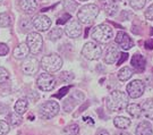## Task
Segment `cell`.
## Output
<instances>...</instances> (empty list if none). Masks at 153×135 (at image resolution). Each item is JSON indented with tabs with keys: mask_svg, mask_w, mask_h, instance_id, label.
<instances>
[{
	"mask_svg": "<svg viewBox=\"0 0 153 135\" xmlns=\"http://www.w3.org/2000/svg\"><path fill=\"white\" fill-rule=\"evenodd\" d=\"M107 108L112 113L123 111L128 104V97L126 95L125 92L121 91H112L107 98Z\"/></svg>",
	"mask_w": 153,
	"mask_h": 135,
	"instance_id": "6da1fadb",
	"label": "cell"
},
{
	"mask_svg": "<svg viewBox=\"0 0 153 135\" xmlns=\"http://www.w3.org/2000/svg\"><path fill=\"white\" fill-rule=\"evenodd\" d=\"M40 67L47 73H56L62 67V58L57 54L43 56L40 61Z\"/></svg>",
	"mask_w": 153,
	"mask_h": 135,
	"instance_id": "7a4b0ae2",
	"label": "cell"
},
{
	"mask_svg": "<svg viewBox=\"0 0 153 135\" xmlns=\"http://www.w3.org/2000/svg\"><path fill=\"white\" fill-rule=\"evenodd\" d=\"M99 15V7L94 4H88L81 7L77 13V19L81 24H91Z\"/></svg>",
	"mask_w": 153,
	"mask_h": 135,
	"instance_id": "3957f363",
	"label": "cell"
},
{
	"mask_svg": "<svg viewBox=\"0 0 153 135\" xmlns=\"http://www.w3.org/2000/svg\"><path fill=\"white\" fill-rule=\"evenodd\" d=\"M91 37L99 43H107L114 37V31L108 24H100L92 30Z\"/></svg>",
	"mask_w": 153,
	"mask_h": 135,
	"instance_id": "277c9868",
	"label": "cell"
},
{
	"mask_svg": "<svg viewBox=\"0 0 153 135\" xmlns=\"http://www.w3.org/2000/svg\"><path fill=\"white\" fill-rule=\"evenodd\" d=\"M60 110V106L57 101L50 100L42 103L39 108V116L42 119H51L58 115Z\"/></svg>",
	"mask_w": 153,
	"mask_h": 135,
	"instance_id": "5b68a950",
	"label": "cell"
},
{
	"mask_svg": "<svg viewBox=\"0 0 153 135\" xmlns=\"http://www.w3.org/2000/svg\"><path fill=\"white\" fill-rule=\"evenodd\" d=\"M26 44L32 54H38L43 47V39L38 32H30L26 38Z\"/></svg>",
	"mask_w": 153,
	"mask_h": 135,
	"instance_id": "8992f818",
	"label": "cell"
},
{
	"mask_svg": "<svg viewBox=\"0 0 153 135\" xmlns=\"http://www.w3.org/2000/svg\"><path fill=\"white\" fill-rule=\"evenodd\" d=\"M56 77L53 75H51L49 73H43V74H40L39 77L36 78V85H38L39 90L43 92H48L53 90L56 87Z\"/></svg>",
	"mask_w": 153,
	"mask_h": 135,
	"instance_id": "52a82bcc",
	"label": "cell"
},
{
	"mask_svg": "<svg viewBox=\"0 0 153 135\" xmlns=\"http://www.w3.org/2000/svg\"><path fill=\"white\" fill-rule=\"evenodd\" d=\"M82 54L88 60H98L102 56V48L95 42H88L83 47Z\"/></svg>",
	"mask_w": 153,
	"mask_h": 135,
	"instance_id": "ba28073f",
	"label": "cell"
},
{
	"mask_svg": "<svg viewBox=\"0 0 153 135\" xmlns=\"http://www.w3.org/2000/svg\"><path fill=\"white\" fill-rule=\"evenodd\" d=\"M126 90H127V94L129 97L133 99H137V98L143 95L144 90H145V85L141 80H134L127 85Z\"/></svg>",
	"mask_w": 153,
	"mask_h": 135,
	"instance_id": "9c48e42d",
	"label": "cell"
},
{
	"mask_svg": "<svg viewBox=\"0 0 153 135\" xmlns=\"http://www.w3.org/2000/svg\"><path fill=\"white\" fill-rule=\"evenodd\" d=\"M65 33L68 38L76 39L82 34V25L77 19H69V22L66 24Z\"/></svg>",
	"mask_w": 153,
	"mask_h": 135,
	"instance_id": "30bf717a",
	"label": "cell"
},
{
	"mask_svg": "<svg viewBox=\"0 0 153 135\" xmlns=\"http://www.w3.org/2000/svg\"><path fill=\"white\" fill-rule=\"evenodd\" d=\"M21 69L25 75H34L39 70V61L34 57H26L21 66Z\"/></svg>",
	"mask_w": 153,
	"mask_h": 135,
	"instance_id": "8fae6325",
	"label": "cell"
},
{
	"mask_svg": "<svg viewBox=\"0 0 153 135\" xmlns=\"http://www.w3.org/2000/svg\"><path fill=\"white\" fill-rule=\"evenodd\" d=\"M33 27L36 28L39 32H45L51 26V19L45 15H36L32 19Z\"/></svg>",
	"mask_w": 153,
	"mask_h": 135,
	"instance_id": "7c38bea8",
	"label": "cell"
},
{
	"mask_svg": "<svg viewBox=\"0 0 153 135\" xmlns=\"http://www.w3.org/2000/svg\"><path fill=\"white\" fill-rule=\"evenodd\" d=\"M116 43L118 44L120 48H123L124 50H129V49L134 45V41L129 38V35L126 32H120L117 33L116 35Z\"/></svg>",
	"mask_w": 153,
	"mask_h": 135,
	"instance_id": "4fadbf2b",
	"label": "cell"
},
{
	"mask_svg": "<svg viewBox=\"0 0 153 135\" xmlns=\"http://www.w3.org/2000/svg\"><path fill=\"white\" fill-rule=\"evenodd\" d=\"M18 7L24 14L31 15L38 9V1L36 0H19Z\"/></svg>",
	"mask_w": 153,
	"mask_h": 135,
	"instance_id": "5bb4252c",
	"label": "cell"
},
{
	"mask_svg": "<svg viewBox=\"0 0 153 135\" xmlns=\"http://www.w3.org/2000/svg\"><path fill=\"white\" fill-rule=\"evenodd\" d=\"M120 52H119V49L116 44H110L107 51H105V56H104V61L107 64H114L117 61V59L119 58Z\"/></svg>",
	"mask_w": 153,
	"mask_h": 135,
	"instance_id": "9a60e30c",
	"label": "cell"
},
{
	"mask_svg": "<svg viewBox=\"0 0 153 135\" xmlns=\"http://www.w3.org/2000/svg\"><path fill=\"white\" fill-rule=\"evenodd\" d=\"M131 64L133 66V68L136 70L137 73H142L143 70L145 69V65H146V60L143 57L142 54H136L133 56V58L131 60Z\"/></svg>",
	"mask_w": 153,
	"mask_h": 135,
	"instance_id": "2e32d148",
	"label": "cell"
},
{
	"mask_svg": "<svg viewBox=\"0 0 153 135\" xmlns=\"http://www.w3.org/2000/svg\"><path fill=\"white\" fill-rule=\"evenodd\" d=\"M28 54H30V50H28V47L26 43L18 44L16 48L14 49V51H13L14 58L18 60L25 59L26 57H28Z\"/></svg>",
	"mask_w": 153,
	"mask_h": 135,
	"instance_id": "e0dca14e",
	"label": "cell"
},
{
	"mask_svg": "<svg viewBox=\"0 0 153 135\" xmlns=\"http://www.w3.org/2000/svg\"><path fill=\"white\" fill-rule=\"evenodd\" d=\"M135 134L136 135H152L153 134L152 125L150 124L149 122H146V120L141 122L140 124L137 125Z\"/></svg>",
	"mask_w": 153,
	"mask_h": 135,
	"instance_id": "ac0fdd59",
	"label": "cell"
},
{
	"mask_svg": "<svg viewBox=\"0 0 153 135\" xmlns=\"http://www.w3.org/2000/svg\"><path fill=\"white\" fill-rule=\"evenodd\" d=\"M141 108H142V113L146 118L153 119V99H148L143 103Z\"/></svg>",
	"mask_w": 153,
	"mask_h": 135,
	"instance_id": "d6986e66",
	"label": "cell"
},
{
	"mask_svg": "<svg viewBox=\"0 0 153 135\" xmlns=\"http://www.w3.org/2000/svg\"><path fill=\"white\" fill-rule=\"evenodd\" d=\"M126 110H127V113L131 115V117H134V118H138L141 115H142V108H141V106L140 104H137V103H128L127 104V107H126Z\"/></svg>",
	"mask_w": 153,
	"mask_h": 135,
	"instance_id": "ffe728a7",
	"label": "cell"
},
{
	"mask_svg": "<svg viewBox=\"0 0 153 135\" xmlns=\"http://www.w3.org/2000/svg\"><path fill=\"white\" fill-rule=\"evenodd\" d=\"M28 107V101L25 100V99H18L14 106V110L15 113H19V115H23V113H26Z\"/></svg>",
	"mask_w": 153,
	"mask_h": 135,
	"instance_id": "44dd1931",
	"label": "cell"
},
{
	"mask_svg": "<svg viewBox=\"0 0 153 135\" xmlns=\"http://www.w3.org/2000/svg\"><path fill=\"white\" fill-rule=\"evenodd\" d=\"M114 124L117 128H120V130H126L131 126V119L126 118V117H121L118 116L114 119Z\"/></svg>",
	"mask_w": 153,
	"mask_h": 135,
	"instance_id": "7402d4cb",
	"label": "cell"
},
{
	"mask_svg": "<svg viewBox=\"0 0 153 135\" xmlns=\"http://www.w3.org/2000/svg\"><path fill=\"white\" fill-rule=\"evenodd\" d=\"M7 123L10 126H18L22 124V115L17 113H11L7 116Z\"/></svg>",
	"mask_w": 153,
	"mask_h": 135,
	"instance_id": "603a6c76",
	"label": "cell"
},
{
	"mask_svg": "<svg viewBox=\"0 0 153 135\" xmlns=\"http://www.w3.org/2000/svg\"><path fill=\"white\" fill-rule=\"evenodd\" d=\"M104 9H105V14L109 15V16H115L118 11V5L116 4L114 0L109 1L108 4H105L104 6Z\"/></svg>",
	"mask_w": 153,
	"mask_h": 135,
	"instance_id": "cb8c5ba5",
	"label": "cell"
},
{
	"mask_svg": "<svg viewBox=\"0 0 153 135\" xmlns=\"http://www.w3.org/2000/svg\"><path fill=\"white\" fill-rule=\"evenodd\" d=\"M62 28L61 27H55V28H52L49 33H48V39H49L50 41H57V40H59L61 38V35H62Z\"/></svg>",
	"mask_w": 153,
	"mask_h": 135,
	"instance_id": "d4e9b609",
	"label": "cell"
},
{
	"mask_svg": "<svg viewBox=\"0 0 153 135\" xmlns=\"http://www.w3.org/2000/svg\"><path fill=\"white\" fill-rule=\"evenodd\" d=\"M131 76H133V70L129 68V67H124V68H121L119 70V73H118V78L120 80V81H127V80H129Z\"/></svg>",
	"mask_w": 153,
	"mask_h": 135,
	"instance_id": "484cf974",
	"label": "cell"
},
{
	"mask_svg": "<svg viewBox=\"0 0 153 135\" xmlns=\"http://www.w3.org/2000/svg\"><path fill=\"white\" fill-rule=\"evenodd\" d=\"M33 27V23L31 18H23L19 22V28L22 30V32L27 33L30 32V30Z\"/></svg>",
	"mask_w": 153,
	"mask_h": 135,
	"instance_id": "4316f807",
	"label": "cell"
},
{
	"mask_svg": "<svg viewBox=\"0 0 153 135\" xmlns=\"http://www.w3.org/2000/svg\"><path fill=\"white\" fill-rule=\"evenodd\" d=\"M11 24V17L8 13L0 14V27H8Z\"/></svg>",
	"mask_w": 153,
	"mask_h": 135,
	"instance_id": "83f0119b",
	"label": "cell"
},
{
	"mask_svg": "<svg viewBox=\"0 0 153 135\" xmlns=\"http://www.w3.org/2000/svg\"><path fill=\"white\" fill-rule=\"evenodd\" d=\"M10 80V75H9V72L4 68V67H0V85L5 84L7 82H9Z\"/></svg>",
	"mask_w": 153,
	"mask_h": 135,
	"instance_id": "f1b7e54d",
	"label": "cell"
},
{
	"mask_svg": "<svg viewBox=\"0 0 153 135\" xmlns=\"http://www.w3.org/2000/svg\"><path fill=\"white\" fill-rule=\"evenodd\" d=\"M75 106H76V100H74V97L68 98L65 102H64V109H65L66 113H69V111H71V110H73V108H74Z\"/></svg>",
	"mask_w": 153,
	"mask_h": 135,
	"instance_id": "f546056e",
	"label": "cell"
},
{
	"mask_svg": "<svg viewBox=\"0 0 153 135\" xmlns=\"http://www.w3.org/2000/svg\"><path fill=\"white\" fill-rule=\"evenodd\" d=\"M79 132V126L77 124H71L65 128V133L67 135H77Z\"/></svg>",
	"mask_w": 153,
	"mask_h": 135,
	"instance_id": "4dcf8cb0",
	"label": "cell"
},
{
	"mask_svg": "<svg viewBox=\"0 0 153 135\" xmlns=\"http://www.w3.org/2000/svg\"><path fill=\"white\" fill-rule=\"evenodd\" d=\"M128 1L134 9H142L146 4V0H128Z\"/></svg>",
	"mask_w": 153,
	"mask_h": 135,
	"instance_id": "1f68e13d",
	"label": "cell"
},
{
	"mask_svg": "<svg viewBox=\"0 0 153 135\" xmlns=\"http://www.w3.org/2000/svg\"><path fill=\"white\" fill-rule=\"evenodd\" d=\"M10 131V125L6 120H0V135H6Z\"/></svg>",
	"mask_w": 153,
	"mask_h": 135,
	"instance_id": "d6a6232c",
	"label": "cell"
},
{
	"mask_svg": "<svg viewBox=\"0 0 153 135\" xmlns=\"http://www.w3.org/2000/svg\"><path fill=\"white\" fill-rule=\"evenodd\" d=\"M65 8L69 11H74L77 8V4L74 2L73 0H66L65 1Z\"/></svg>",
	"mask_w": 153,
	"mask_h": 135,
	"instance_id": "836d02e7",
	"label": "cell"
},
{
	"mask_svg": "<svg viewBox=\"0 0 153 135\" xmlns=\"http://www.w3.org/2000/svg\"><path fill=\"white\" fill-rule=\"evenodd\" d=\"M74 75L71 73H68V72H64L60 74V80L62 82H69L71 80H73Z\"/></svg>",
	"mask_w": 153,
	"mask_h": 135,
	"instance_id": "e575fe53",
	"label": "cell"
},
{
	"mask_svg": "<svg viewBox=\"0 0 153 135\" xmlns=\"http://www.w3.org/2000/svg\"><path fill=\"white\" fill-rule=\"evenodd\" d=\"M144 16H145V18L149 19V21H153V5H151L148 9L145 10Z\"/></svg>",
	"mask_w": 153,
	"mask_h": 135,
	"instance_id": "d590c367",
	"label": "cell"
},
{
	"mask_svg": "<svg viewBox=\"0 0 153 135\" xmlns=\"http://www.w3.org/2000/svg\"><path fill=\"white\" fill-rule=\"evenodd\" d=\"M9 52V48L6 43H0V56H6Z\"/></svg>",
	"mask_w": 153,
	"mask_h": 135,
	"instance_id": "8d00e7d4",
	"label": "cell"
},
{
	"mask_svg": "<svg viewBox=\"0 0 153 135\" xmlns=\"http://www.w3.org/2000/svg\"><path fill=\"white\" fill-rule=\"evenodd\" d=\"M69 91V87H62V89H60L59 90V92L56 94L55 97L56 98H58V99H61V98L64 97L65 94H67V92Z\"/></svg>",
	"mask_w": 153,
	"mask_h": 135,
	"instance_id": "74e56055",
	"label": "cell"
},
{
	"mask_svg": "<svg viewBox=\"0 0 153 135\" xmlns=\"http://www.w3.org/2000/svg\"><path fill=\"white\" fill-rule=\"evenodd\" d=\"M68 19H71V15H69V14H65V15H62V16H61L60 18L57 21V24H58V25L65 24V23L67 22Z\"/></svg>",
	"mask_w": 153,
	"mask_h": 135,
	"instance_id": "f35d334b",
	"label": "cell"
},
{
	"mask_svg": "<svg viewBox=\"0 0 153 135\" xmlns=\"http://www.w3.org/2000/svg\"><path fill=\"white\" fill-rule=\"evenodd\" d=\"M120 58H119V60L117 61V64L116 65L117 66H120L123 63H125L126 60L128 59V54H126V52H124V54H120V56H119Z\"/></svg>",
	"mask_w": 153,
	"mask_h": 135,
	"instance_id": "ab89813d",
	"label": "cell"
},
{
	"mask_svg": "<svg viewBox=\"0 0 153 135\" xmlns=\"http://www.w3.org/2000/svg\"><path fill=\"white\" fill-rule=\"evenodd\" d=\"M144 47H145V49H148V50H153V39L146 40L145 43H144Z\"/></svg>",
	"mask_w": 153,
	"mask_h": 135,
	"instance_id": "60d3db41",
	"label": "cell"
},
{
	"mask_svg": "<svg viewBox=\"0 0 153 135\" xmlns=\"http://www.w3.org/2000/svg\"><path fill=\"white\" fill-rule=\"evenodd\" d=\"M95 135H109V132L108 131L103 130V128H100V130L97 132V134Z\"/></svg>",
	"mask_w": 153,
	"mask_h": 135,
	"instance_id": "b9f144b4",
	"label": "cell"
},
{
	"mask_svg": "<svg viewBox=\"0 0 153 135\" xmlns=\"http://www.w3.org/2000/svg\"><path fill=\"white\" fill-rule=\"evenodd\" d=\"M115 135H131V134H129V133H127V132H125V131H120V132L115 133Z\"/></svg>",
	"mask_w": 153,
	"mask_h": 135,
	"instance_id": "7bdbcfd3",
	"label": "cell"
},
{
	"mask_svg": "<svg viewBox=\"0 0 153 135\" xmlns=\"http://www.w3.org/2000/svg\"><path fill=\"white\" fill-rule=\"evenodd\" d=\"M151 35H153V28L151 30Z\"/></svg>",
	"mask_w": 153,
	"mask_h": 135,
	"instance_id": "ee69618b",
	"label": "cell"
},
{
	"mask_svg": "<svg viewBox=\"0 0 153 135\" xmlns=\"http://www.w3.org/2000/svg\"><path fill=\"white\" fill-rule=\"evenodd\" d=\"M99 1H107V0H99Z\"/></svg>",
	"mask_w": 153,
	"mask_h": 135,
	"instance_id": "f6af8a7d",
	"label": "cell"
},
{
	"mask_svg": "<svg viewBox=\"0 0 153 135\" xmlns=\"http://www.w3.org/2000/svg\"><path fill=\"white\" fill-rule=\"evenodd\" d=\"M79 1H86V0H79Z\"/></svg>",
	"mask_w": 153,
	"mask_h": 135,
	"instance_id": "bcb514c9",
	"label": "cell"
},
{
	"mask_svg": "<svg viewBox=\"0 0 153 135\" xmlns=\"http://www.w3.org/2000/svg\"><path fill=\"white\" fill-rule=\"evenodd\" d=\"M0 1H2V0H0Z\"/></svg>",
	"mask_w": 153,
	"mask_h": 135,
	"instance_id": "7dc6e473",
	"label": "cell"
}]
</instances>
